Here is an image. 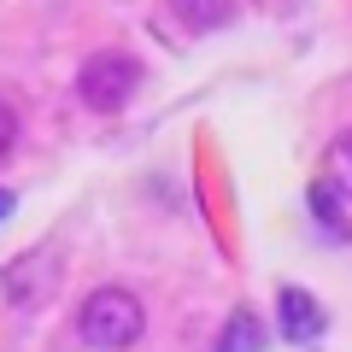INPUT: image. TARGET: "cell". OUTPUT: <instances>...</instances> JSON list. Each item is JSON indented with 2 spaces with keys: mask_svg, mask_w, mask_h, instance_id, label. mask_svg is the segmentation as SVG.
<instances>
[{
  "mask_svg": "<svg viewBox=\"0 0 352 352\" xmlns=\"http://www.w3.org/2000/svg\"><path fill=\"white\" fill-rule=\"evenodd\" d=\"M76 335L94 352H129L141 335H147V305L129 288H94L82 305H76Z\"/></svg>",
  "mask_w": 352,
  "mask_h": 352,
  "instance_id": "cell-1",
  "label": "cell"
},
{
  "mask_svg": "<svg viewBox=\"0 0 352 352\" xmlns=\"http://www.w3.org/2000/svg\"><path fill=\"white\" fill-rule=\"evenodd\" d=\"M141 88V59H129V53L106 47V53H88L82 71H76V100L88 106V112H124L129 100H135Z\"/></svg>",
  "mask_w": 352,
  "mask_h": 352,
  "instance_id": "cell-2",
  "label": "cell"
},
{
  "mask_svg": "<svg viewBox=\"0 0 352 352\" xmlns=\"http://www.w3.org/2000/svg\"><path fill=\"white\" fill-rule=\"evenodd\" d=\"M276 311H282V335H288L294 346H317L323 329H329L323 305H317L305 288H282V294H276Z\"/></svg>",
  "mask_w": 352,
  "mask_h": 352,
  "instance_id": "cell-3",
  "label": "cell"
},
{
  "mask_svg": "<svg viewBox=\"0 0 352 352\" xmlns=\"http://www.w3.org/2000/svg\"><path fill=\"white\" fill-rule=\"evenodd\" d=\"M170 12L188 36H212V30L235 24V0H170Z\"/></svg>",
  "mask_w": 352,
  "mask_h": 352,
  "instance_id": "cell-4",
  "label": "cell"
},
{
  "mask_svg": "<svg viewBox=\"0 0 352 352\" xmlns=\"http://www.w3.org/2000/svg\"><path fill=\"white\" fill-rule=\"evenodd\" d=\"M323 182L340 194V200H352V129H340V135L329 141V153H323Z\"/></svg>",
  "mask_w": 352,
  "mask_h": 352,
  "instance_id": "cell-5",
  "label": "cell"
},
{
  "mask_svg": "<svg viewBox=\"0 0 352 352\" xmlns=\"http://www.w3.org/2000/svg\"><path fill=\"white\" fill-rule=\"evenodd\" d=\"M41 264H47V252H30V258H18L6 270V300H18V305L41 300Z\"/></svg>",
  "mask_w": 352,
  "mask_h": 352,
  "instance_id": "cell-6",
  "label": "cell"
},
{
  "mask_svg": "<svg viewBox=\"0 0 352 352\" xmlns=\"http://www.w3.org/2000/svg\"><path fill=\"white\" fill-rule=\"evenodd\" d=\"M217 352H264V323L247 311V305H241V311L223 323V340H217Z\"/></svg>",
  "mask_w": 352,
  "mask_h": 352,
  "instance_id": "cell-7",
  "label": "cell"
},
{
  "mask_svg": "<svg viewBox=\"0 0 352 352\" xmlns=\"http://www.w3.org/2000/svg\"><path fill=\"white\" fill-rule=\"evenodd\" d=\"M12 147H18V112H12L6 100H0V159H6Z\"/></svg>",
  "mask_w": 352,
  "mask_h": 352,
  "instance_id": "cell-8",
  "label": "cell"
},
{
  "mask_svg": "<svg viewBox=\"0 0 352 352\" xmlns=\"http://www.w3.org/2000/svg\"><path fill=\"white\" fill-rule=\"evenodd\" d=\"M252 6H258V12H270V18H288L300 0H252Z\"/></svg>",
  "mask_w": 352,
  "mask_h": 352,
  "instance_id": "cell-9",
  "label": "cell"
},
{
  "mask_svg": "<svg viewBox=\"0 0 352 352\" xmlns=\"http://www.w3.org/2000/svg\"><path fill=\"white\" fill-rule=\"evenodd\" d=\"M6 217H12V194L0 188V223H6Z\"/></svg>",
  "mask_w": 352,
  "mask_h": 352,
  "instance_id": "cell-10",
  "label": "cell"
}]
</instances>
